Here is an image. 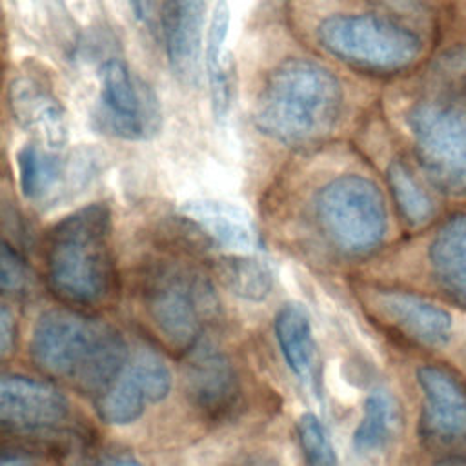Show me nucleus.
<instances>
[{
	"mask_svg": "<svg viewBox=\"0 0 466 466\" xmlns=\"http://www.w3.org/2000/svg\"><path fill=\"white\" fill-rule=\"evenodd\" d=\"M104 466H142L137 459L133 457H113L111 461H107Z\"/></svg>",
	"mask_w": 466,
	"mask_h": 466,
	"instance_id": "nucleus-28",
	"label": "nucleus"
},
{
	"mask_svg": "<svg viewBox=\"0 0 466 466\" xmlns=\"http://www.w3.org/2000/svg\"><path fill=\"white\" fill-rule=\"evenodd\" d=\"M315 218L339 251L362 257L375 251L388 231V211L379 187L360 175H340L315 195Z\"/></svg>",
	"mask_w": 466,
	"mask_h": 466,
	"instance_id": "nucleus-4",
	"label": "nucleus"
},
{
	"mask_svg": "<svg viewBox=\"0 0 466 466\" xmlns=\"http://www.w3.org/2000/svg\"><path fill=\"white\" fill-rule=\"evenodd\" d=\"M410 122L428 173L442 187L462 191L466 187V120L450 109L419 106Z\"/></svg>",
	"mask_w": 466,
	"mask_h": 466,
	"instance_id": "nucleus-10",
	"label": "nucleus"
},
{
	"mask_svg": "<svg viewBox=\"0 0 466 466\" xmlns=\"http://www.w3.org/2000/svg\"><path fill=\"white\" fill-rule=\"evenodd\" d=\"M213 293L209 284L189 269L166 268L153 277L146 293L147 313L175 348H191L204 328V319L211 311Z\"/></svg>",
	"mask_w": 466,
	"mask_h": 466,
	"instance_id": "nucleus-7",
	"label": "nucleus"
},
{
	"mask_svg": "<svg viewBox=\"0 0 466 466\" xmlns=\"http://www.w3.org/2000/svg\"><path fill=\"white\" fill-rule=\"evenodd\" d=\"M171 390V371L149 350L127 359L120 373L96 395V413L111 426L135 422L147 404L160 402Z\"/></svg>",
	"mask_w": 466,
	"mask_h": 466,
	"instance_id": "nucleus-9",
	"label": "nucleus"
},
{
	"mask_svg": "<svg viewBox=\"0 0 466 466\" xmlns=\"http://www.w3.org/2000/svg\"><path fill=\"white\" fill-rule=\"evenodd\" d=\"M13 335H15V326H13V317L4 306L0 311V351L2 355H7L11 351L13 344Z\"/></svg>",
	"mask_w": 466,
	"mask_h": 466,
	"instance_id": "nucleus-26",
	"label": "nucleus"
},
{
	"mask_svg": "<svg viewBox=\"0 0 466 466\" xmlns=\"http://www.w3.org/2000/svg\"><path fill=\"white\" fill-rule=\"evenodd\" d=\"M388 182L400 213L410 224L419 226L431 217V200L400 162L390 166Z\"/></svg>",
	"mask_w": 466,
	"mask_h": 466,
	"instance_id": "nucleus-23",
	"label": "nucleus"
},
{
	"mask_svg": "<svg viewBox=\"0 0 466 466\" xmlns=\"http://www.w3.org/2000/svg\"><path fill=\"white\" fill-rule=\"evenodd\" d=\"M180 213L215 244L233 253H253L260 246L251 213L238 204L217 198H195L184 202Z\"/></svg>",
	"mask_w": 466,
	"mask_h": 466,
	"instance_id": "nucleus-16",
	"label": "nucleus"
},
{
	"mask_svg": "<svg viewBox=\"0 0 466 466\" xmlns=\"http://www.w3.org/2000/svg\"><path fill=\"white\" fill-rule=\"evenodd\" d=\"M420 437L428 450L446 459L466 457V380L437 364L420 366Z\"/></svg>",
	"mask_w": 466,
	"mask_h": 466,
	"instance_id": "nucleus-8",
	"label": "nucleus"
},
{
	"mask_svg": "<svg viewBox=\"0 0 466 466\" xmlns=\"http://www.w3.org/2000/svg\"><path fill=\"white\" fill-rule=\"evenodd\" d=\"M29 351L46 373L96 395L127 362L126 342L115 328L71 309L42 313Z\"/></svg>",
	"mask_w": 466,
	"mask_h": 466,
	"instance_id": "nucleus-2",
	"label": "nucleus"
},
{
	"mask_svg": "<svg viewBox=\"0 0 466 466\" xmlns=\"http://www.w3.org/2000/svg\"><path fill=\"white\" fill-rule=\"evenodd\" d=\"M397 428V400L388 390L377 388L364 400L362 419L353 433V446L362 455L380 453L393 441Z\"/></svg>",
	"mask_w": 466,
	"mask_h": 466,
	"instance_id": "nucleus-21",
	"label": "nucleus"
},
{
	"mask_svg": "<svg viewBox=\"0 0 466 466\" xmlns=\"http://www.w3.org/2000/svg\"><path fill=\"white\" fill-rule=\"evenodd\" d=\"M224 286L237 297L251 302L264 300L273 289V269L251 253H233L218 262Z\"/></svg>",
	"mask_w": 466,
	"mask_h": 466,
	"instance_id": "nucleus-22",
	"label": "nucleus"
},
{
	"mask_svg": "<svg viewBox=\"0 0 466 466\" xmlns=\"http://www.w3.org/2000/svg\"><path fill=\"white\" fill-rule=\"evenodd\" d=\"M111 211L93 202L66 215L49 231L46 271L51 289L66 302L96 304L115 286Z\"/></svg>",
	"mask_w": 466,
	"mask_h": 466,
	"instance_id": "nucleus-3",
	"label": "nucleus"
},
{
	"mask_svg": "<svg viewBox=\"0 0 466 466\" xmlns=\"http://www.w3.org/2000/svg\"><path fill=\"white\" fill-rule=\"evenodd\" d=\"M0 282L4 291H20L27 284V268L18 253L9 246H2L0 255Z\"/></svg>",
	"mask_w": 466,
	"mask_h": 466,
	"instance_id": "nucleus-25",
	"label": "nucleus"
},
{
	"mask_svg": "<svg viewBox=\"0 0 466 466\" xmlns=\"http://www.w3.org/2000/svg\"><path fill=\"white\" fill-rule=\"evenodd\" d=\"M7 106L13 120L36 144L62 149L69 137L67 115L47 84L33 75H16L7 87Z\"/></svg>",
	"mask_w": 466,
	"mask_h": 466,
	"instance_id": "nucleus-14",
	"label": "nucleus"
},
{
	"mask_svg": "<svg viewBox=\"0 0 466 466\" xmlns=\"http://www.w3.org/2000/svg\"><path fill=\"white\" fill-rule=\"evenodd\" d=\"M317 40L340 62L375 73L404 69L420 51L411 31L375 15H331L319 24Z\"/></svg>",
	"mask_w": 466,
	"mask_h": 466,
	"instance_id": "nucleus-5",
	"label": "nucleus"
},
{
	"mask_svg": "<svg viewBox=\"0 0 466 466\" xmlns=\"http://www.w3.org/2000/svg\"><path fill=\"white\" fill-rule=\"evenodd\" d=\"M69 402L55 386L22 377L4 375L0 380V419L15 430H44L66 420Z\"/></svg>",
	"mask_w": 466,
	"mask_h": 466,
	"instance_id": "nucleus-15",
	"label": "nucleus"
},
{
	"mask_svg": "<svg viewBox=\"0 0 466 466\" xmlns=\"http://www.w3.org/2000/svg\"><path fill=\"white\" fill-rule=\"evenodd\" d=\"M439 466H466V457L464 459H446Z\"/></svg>",
	"mask_w": 466,
	"mask_h": 466,
	"instance_id": "nucleus-30",
	"label": "nucleus"
},
{
	"mask_svg": "<svg viewBox=\"0 0 466 466\" xmlns=\"http://www.w3.org/2000/svg\"><path fill=\"white\" fill-rule=\"evenodd\" d=\"M16 167L18 184L27 200L53 202L91 177L93 157L29 142L18 149Z\"/></svg>",
	"mask_w": 466,
	"mask_h": 466,
	"instance_id": "nucleus-11",
	"label": "nucleus"
},
{
	"mask_svg": "<svg viewBox=\"0 0 466 466\" xmlns=\"http://www.w3.org/2000/svg\"><path fill=\"white\" fill-rule=\"evenodd\" d=\"M302 453L309 466H337V455L329 435L313 413H304L297 424Z\"/></svg>",
	"mask_w": 466,
	"mask_h": 466,
	"instance_id": "nucleus-24",
	"label": "nucleus"
},
{
	"mask_svg": "<svg viewBox=\"0 0 466 466\" xmlns=\"http://www.w3.org/2000/svg\"><path fill=\"white\" fill-rule=\"evenodd\" d=\"M275 339L288 368L304 382L317 373V348L308 309L299 302L284 304L275 315Z\"/></svg>",
	"mask_w": 466,
	"mask_h": 466,
	"instance_id": "nucleus-20",
	"label": "nucleus"
},
{
	"mask_svg": "<svg viewBox=\"0 0 466 466\" xmlns=\"http://www.w3.org/2000/svg\"><path fill=\"white\" fill-rule=\"evenodd\" d=\"M428 257L437 286L466 309V215L453 217L437 231Z\"/></svg>",
	"mask_w": 466,
	"mask_h": 466,
	"instance_id": "nucleus-17",
	"label": "nucleus"
},
{
	"mask_svg": "<svg viewBox=\"0 0 466 466\" xmlns=\"http://www.w3.org/2000/svg\"><path fill=\"white\" fill-rule=\"evenodd\" d=\"M162 40L171 73L186 86H197L204 64V0H164Z\"/></svg>",
	"mask_w": 466,
	"mask_h": 466,
	"instance_id": "nucleus-13",
	"label": "nucleus"
},
{
	"mask_svg": "<svg viewBox=\"0 0 466 466\" xmlns=\"http://www.w3.org/2000/svg\"><path fill=\"white\" fill-rule=\"evenodd\" d=\"M231 11L226 0H218L209 16L204 44V67L209 84L211 111L218 122L226 120L233 98L231 62L226 53V38L229 31Z\"/></svg>",
	"mask_w": 466,
	"mask_h": 466,
	"instance_id": "nucleus-18",
	"label": "nucleus"
},
{
	"mask_svg": "<svg viewBox=\"0 0 466 466\" xmlns=\"http://www.w3.org/2000/svg\"><path fill=\"white\" fill-rule=\"evenodd\" d=\"M368 302L379 319L419 346L439 348L451 337V313L424 297L402 289H375Z\"/></svg>",
	"mask_w": 466,
	"mask_h": 466,
	"instance_id": "nucleus-12",
	"label": "nucleus"
},
{
	"mask_svg": "<svg viewBox=\"0 0 466 466\" xmlns=\"http://www.w3.org/2000/svg\"><path fill=\"white\" fill-rule=\"evenodd\" d=\"M131 9L135 13V16L138 20H147L151 16V7H153V0H129Z\"/></svg>",
	"mask_w": 466,
	"mask_h": 466,
	"instance_id": "nucleus-27",
	"label": "nucleus"
},
{
	"mask_svg": "<svg viewBox=\"0 0 466 466\" xmlns=\"http://www.w3.org/2000/svg\"><path fill=\"white\" fill-rule=\"evenodd\" d=\"M344 109L339 78L311 58H288L269 71L253 107V124L268 138L313 146L328 138Z\"/></svg>",
	"mask_w": 466,
	"mask_h": 466,
	"instance_id": "nucleus-1",
	"label": "nucleus"
},
{
	"mask_svg": "<svg viewBox=\"0 0 466 466\" xmlns=\"http://www.w3.org/2000/svg\"><path fill=\"white\" fill-rule=\"evenodd\" d=\"M0 466H31V462L20 455H5Z\"/></svg>",
	"mask_w": 466,
	"mask_h": 466,
	"instance_id": "nucleus-29",
	"label": "nucleus"
},
{
	"mask_svg": "<svg viewBox=\"0 0 466 466\" xmlns=\"http://www.w3.org/2000/svg\"><path fill=\"white\" fill-rule=\"evenodd\" d=\"M98 80L95 120L104 133L127 142H146L160 133V100L124 60H104Z\"/></svg>",
	"mask_w": 466,
	"mask_h": 466,
	"instance_id": "nucleus-6",
	"label": "nucleus"
},
{
	"mask_svg": "<svg viewBox=\"0 0 466 466\" xmlns=\"http://www.w3.org/2000/svg\"><path fill=\"white\" fill-rule=\"evenodd\" d=\"M187 391L198 408L218 413L237 393V379L229 360L215 350H200L187 366Z\"/></svg>",
	"mask_w": 466,
	"mask_h": 466,
	"instance_id": "nucleus-19",
	"label": "nucleus"
}]
</instances>
